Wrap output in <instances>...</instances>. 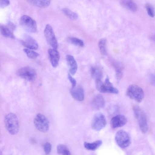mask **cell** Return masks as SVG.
Listing matches in <instances>:
<instances>
[{
    "instance_id": "obj_1",
    "label": "cell",
    "mask_w": 155,
    "mask_h": 155,
    "mask_svg": "<svg viewBox=\"0 0 155 155\" xmlns=\"http://www.w3.org/2000/svg\"><path fill=\"white\" fill-rule=\"evenodd\" d=\"M5 124L8 132L14 135L18 132L19 128L18 119L16 115L13 113H10L5 116Z\"/></svg>"
},
{
    "instance_id": "obj_2",
    "label": "cell",
    "mask_w": 155,
    "mask_h": 155,
    "mask_svg": "<svg viewBox=\"0 0 155 155\" xmlns=\"http://www.w3.org/2000/svg\"><path fill=\"white\" fill-rule=\"evenodd\" d=\"M133 110L141 131L143 133H146L148 130V124L147 118L145 112L137 105L134 106Z\"/></svg>"
},
{
    "instance_id": "obj_3",
    "label": "cell",
    "mask_w": 155,
    "mask_h": 155,
    "mask_svg": "<svg viewBox=\"0 0 155 155\" xmlns=\"http://www.w3.org/2000/svg\"><path fill=\"white\" fill-rule=\"evenodd\" d=\"M127 94L129 98L138 102L142 101L144 97L143 89L135 84L131 85L129 86L127 90Z\"/></svg>"
},
{
    "instance_id": "obj_4",
    "label": "cell",
    "mask_w": 155,
    "mask_h": 155,
    "mask_svg": "<svg viewBox=\"0 0 155 155\" xmlns=\"http://www.w3.org/2000/svg\"><path fill=\"white\" fill-rule=\"evenodd\" d=\"M34 124L37 129L40 132L45 133L49 129V121L42 114L39 113L36 115L34 120Z\"/></svg>"
},
{
    "instance_id": "obj_5",
    "label": "cell",
    "mask_w": 155,
    "mask_h": 155,
    "mask_svg": "<svg viewBox=\"0 0 155 155\" xmlns=\"http://www.w3.org/2000/svg\"><path fill=\"white\" fill-rule=\"evenodd\" d=\"M20 24L21 27L28 32L34 33L37 31L36 21L28 15H24L21 17Z\"/></svg>"
},
{
    "instance_id": "obj_6",
    "label": "cell",
    "mask_w": 155,
    "mask_h": 155,
    "mask_svg": "<svg viewBox=\"0 0 155 155\" xmlns=\"http://www.w3.org/2000/svg\"><path fill=\"white\" fill-rule=\"evenodd\" d=\"M115 139L117 145L122 148L127 147L130 143L129 135L124 130H120L117 132Z\"/></svg>"
},
{
    "instance_id": "obj_7",
    "label": "cell",
    "mask_w": 155,
    "mask_h": 155,
    "mask_svg": "<svg viewBox=\"0 0 155 155\" xmlns=\"http://www.w3.org/2000/svg\"><path fill=\"white\" fill-rule=\"evenodd\" d=\"M19 76L28 81L34 80L36 77L35 71L30 67H25L19 69L17 71Z\"/></svg>"
},
{
    "instance_id": "obj_8",
    "label": "cell",
    "mask_w": 155,
    "mask_h": 155,
    "mask_svg": "<svg viewBox=\"0 0 155 155\" xmlns=\"http://www.w3.org/2000/svg\"><path fill=\"white\" fill-rule=\"evenodd\" d=\"M106 124L104 116L101 113H98L93 117L91 122V127L94 130L99 131L105 127Z\"/></svg>"
},
{
    "instance_id": "obj_9",
    "label": "cell",
    "mask_w": 155,
    "mask_h": 155,
    "mask_svg": "<svg viewBox=\"0 0 155 155\" xmlns=\"http://www.w3.org/2000/svg\"><path fill=\"white\" fill-rule=\"evenodd\" d=\"M44 34L48 43L53 48L57 49L58 43L55 34L51 26L49 24L46 25L44 31Z\"/></svg>"
},
{
    "instance_id": "obj_10",
    "label": "cell",
    "mask_w": 155,
    "mask_h": 155,
    "mask_svg": "<svg viewBox=\"0 0 155 155\" xmlns=\"http://www.w3.org/2000/svg\"><path fill=\"white\" fill-rule=\"evenodd\" d=\"M21 42L23 45L30 49L36 50L38 48V44L36 40L27 35H24Z\"/></svg>"
},
{
    "instance_id": "obj_11",
    "label": "cell",
    "mask_w": 155,
    "mask_h": 155,
    "mask_svg": "<svg viewBox=\"0 0 155 155\" xmlns=\"http://www.w3.org/2000/svg\"><path fill=\"white\" fill-rule=\"evenodd\" d=\"M126 117L122 115H117L113 117L110 121V125L113 128L122 127L127 123Z\"/></svg>"
},
{
    "instance_id": "obj_12",
    "label": "cell",
    "mask_w": 155,
    "mask_h": 155,
    "mask_svg": "<svg viewBox=\"0 0 155 155\" xmlns=\"http://www.w3.org/2000/svg\"><path fill=\"white\" fill-rule=\"evenodd\" d=\"M70 93L73 98L78 101H81L84 100V91L81 86H76L72 87L70 91Z\"/></svg>"
},
{
    "instance_id": "obj_13",
    "label": "cell",
    "mask_w": 155,
    "mask_h": 155,
    "mask_svg": "<svg viewBox=\"0 0 155 155\" xmlns=\"http://www.w3.org/2000/svg\"><path fill=\"white\" fill-rule=\"evenodd\" d=\"M48 53L52 66L54 68L56 67L58 64L60 59L59 52L57 49L52 48L49 49Z\"/></svg>"
},
{
    "instance_id": "obj_14",
    "label": "cell",
    "mask_w": 155,
    "mask_h": 155,
    "mask_svg": "<svg viewBox=\"0 0 155 155\" xmlns=\"http://www.w3.org/2000/svg\"><path fill=\"white\" fill-rule=\"evenodd\" d=\"M105 100L103 97L100 94L95 96L93 99L91 105L95 110H99L103 107L105 105Z\"/></svg>"
},
{
    "instance_id": "obj_15",
    "label": "cell",
    "mask_w": 155,
    "mask_h": 155,
    "mask_svg": "<svg viewBox=\"0 0 155 155\" xmlns=\"http://www.w3.org/2000/svg\"><path fill=\"white\" fill-rule=\"evenodd\" d=\"M66 60L70 67L69 71L72 75H74L77 72L78 65L74 57L70 55L66 56Z\"/></svg>"
},
{
    "instance_id": "obj_16",
    "label": "cell",
    "mask_w": 155,
    "mask_h": 155,
    "mask_svg": "<svg viewBox=\"0 0 155 155\" xmlns=\"http://www.w3.org/2000/svg\"><path fill=\"white\" fill-rule=\"evenodd\" d=\"M120 4L122 6L132 12L137 11V5L132 0H121Z\"/></svg>"
},
{
    "instance_id": "obj_17",
    "label": "cell",
    "mask_w": 155,
    "mask_h": 155,
    "mask_svg": "<svg viewBox=\"0 0 155 155\" xmlns=\"http://www.w3.org/2000/svg\"><path fill=\"white\" fill-rule=\"evenodd\" d=\"M30 4L39 8H45L49 6L51 0H27Z\"/></svg>"
},
{
    "instance_id": "obj_18",
    "label": "cell",
    "mask_w": 155,
    "mask_h": 155,
    "mask_svg": "<svg viewBox=\"0 0 155 155\" xmlns=\"http://www.w3.org/2000/svg\"><path fill=\"white\" fill-rule=\"evenodd\" d=\"M101 140H98L92 143L85 142L84 146L86 149L90 150H95L99 148L102 144Z\"/></svg>"
},
{
    "instance_id": "obj_19",
    "label": "cell",
    "mask_w": 155,
    "mask_h": 155,
    "mask_svg": "<svg viewBox=\"0 0 155 155\" xmlns=\"http://www.w3.org/2000/svg\"><path fill=\"white\" fill-rule=\"evenodd\" d=\"M0 31L1 34L5 37L12 39L14 38H15L12 31L6 26L1 25Z\"/></svg>"
},
{
    "instance_id": "obj_20",
    "label": "cell",
    "mask_w": 155,
    "mask_h": 155,
    "mask_svg": "<svg viewBox=\"0 0 155 155\" xmlns=\"http://www.w3.org/2000/svg\"><path fill=\"white\" fill-rule=\"evenodd\" d=\"M62 12L68 18L71 20H76L78 19V14L69 9L64 8L62 10Z\"/></svg>"
},
{
    "instance_id": "obj_21",
    "label": "cell",
    "mask_w": 155,
    "mask_h": 155,
    "mask_svg": "<svg viewBox=\"0 0 155 155\" xmlns=\"http://www.w3.org/2000/svg\"><path fill=\"white\" fill-rule=\"evenodd\" d=\"M57 151L59 154L64 155H70L71 153L66 147L64 145L60 144L57 146Z\"/></svg>"
},
{
    "instance_id": "obj_22",
    "label": "cell",
    "mask_w": 155,
    "mask_h": 155,
    "mask_svg": "<svg viewBox=\"0 0 155 155\" xmlns=\"http://www.w3.org/2000/svg\"><path fill=\"white\" fill-rule=\"evenodd\" d=\"M107 39L105 38L101 39L98 43L100 52L102 55H106L107 53L106 49Z\"/></svg>"
},
{
    "instance_id": "obj_23",
    "label": "cell",
    "mask_w": 155,
    "mask_h": 155,
    "mask_svg": "<svg viewBox=\"0 0 155 155\" xmlns=\"http://www.w3.org/2000/svg\"><path fill=\"white\" fill-rule=\"evenodd\" d=\"M68 40L69 42L76 46L80 47H83L84 46L83 41L78 38L70 37L68 38Z\"/></svg>"
},
{
    "instance_id": "obj_24",
    "label": "cell",
    "mask_w": 155,
    "mask_h": 155,
    "mask_svg": "<svg viewBox=\"0 0 155 155\" xmlns=\"http://www.w3.org/2000/svg\"><path fill=\"white\" fill-rule=\"evenodd\" d=\"M24 52L26 54L27 56L31 59H35L39 55V54L28 48H24L23 49Z\"/></svg>"
},
{
    "instance_id": "obj_25",
    "label": "cell",
    "mask_w": 155,
    "mask_h": 155,
    "mask_svg": "<svg viewBox=\"0 0 155 155\" xmlns=\"http://www.w3.org/2000/svg\"><path fill=\"white\" fill-rule=\"evenodd\" d=\"M91 74L93 77L96 79H101L102 74L101 71L98 69L92 67L91 69Z\"/></svg>"
},
{
    "instance_id": "obj_26",
    "label": "cell",
    "mask_w": 155,
    "mask_h": 155,
    "mask_svg": "<svg viewBox=\"0 0 155 155\" xmlns=\"http://www.w3.org/2000/svg\"><path fill=\"white\" fill-rule=\"evenodd\" d=\"M122 66L120 64H116V76L117 82L120 80L122 76Z\"/></svg>"
},
{
    "instance_id": "obj_27",
    "label": "cell",
    "mask_w": 155,
    "mask_h": 155,
    "mask_svg": "<svg viewBox=\"0 0 155 155\" xmlns=\"http://www.w3.org/2000/svg\"><path fill=\"white\" fill-rule=\"evenodd\" d=\"M145 8L148 15L151 17H154L155 15V12L153 6L147 3L145 5Z\"/></svg>"
},
{
    "instance_id": "obj_28",
    "label": "cell",
    "mask_w": 155,
    "mask_h": 155,
    "mask_svg": "<svg viewBox=\"0 0 155 155\" xmlns=\"http://www.w3.org/2000/svg\"><path fill=\"white\" fill-rule=\"evenodd\" d=\"M95 81L96 87L97 89L99 92L103 93L104 86V84L101 81V79H96Z\"/></svg>"
},
{
    "instance_id": "obj_29",
    "label": "cell",
    "mask_w": 155,
    "mask_h": 155,
    "mask_svg": "<svg viewBox=\"0 0 155 155\" xmlns=\"http://www.w3.org/2000/svg\"><path fill=\"white\" fill-rule=\"evenodd\" d=\"M44 151L46 154H48L51 151V145L49 143H46L44 145Z\"/></svg>"
},
{
    "instance_id": "obj_30",
    "label": "cell",
    "mask_w": 155,
    "mask_h": 155,
    "mask_svg": "<svg viewBox=\"0 0 155 155\" xmlns=\"http://www.w3.org/2000/svg\"><path fill=\"white\" fill-rule=\"evenodd\" d=\"M10 4L9 0H0V7L2 8L6 7Z\"/></svg>"
},
{
    "instance_id": "obj_31",
    "label": "cell",
    "mask_w": 155,
    "mask_h": 155,
    "mask_svg": "<svg viewBox=\"0 0 155 155\" xmlns=\"http://www.w3.org/2000/svg\"><path fill=\"white\" fill-rule=\"evenodd\" d=\"M68 78L72 85V87H75L76 84V80L71 76L70 74H68Z\"/></svg>"
},
{
    "instance_id": "obj_32",
    "label": "cell",
    "mask_w": 155,
    "mask_h": 155,
    "mask_svg": "<svg viewBox=\"0 0 155 155\" xmlns=\"http://www.w3.org/2000/svg\"><path fill=\"white\" fill-rule=\"evenodd\" d=\"M149 81L151 84L155 86V73L150 75L149 77Z\"/></svg>"
},
{
    "instance_id": "obj_33",
    "label": "cell",
    "mask_w": 155,
    "mask_h": 155,
    "mask_svg": "<svg viewBox=\"0 0 155 155\" xmlns=\"http://www.w3.org/2000/svg\"><path fill=\"white\" fill-rule=\"evenodd\" d=\"M104 84L107 87L113 86L112 84L110 81L108 77L106 78Z\"/></svg>"
},
{
    "instance_id": "obj_34",
    "label": "cell",
    "mask_w": 155,
    "mask_h": 155,
    "mask_svg": "<svg viewBox=\"0 0 155 155\" xmlns=\"http://www.w3.org/2000/svg\"><path fill=\"white\" fill-rule=\"evenodd\" d=\"M150 38L155 43V34L151 35L150 37Z\"/></svg>"
}]
</instances>
